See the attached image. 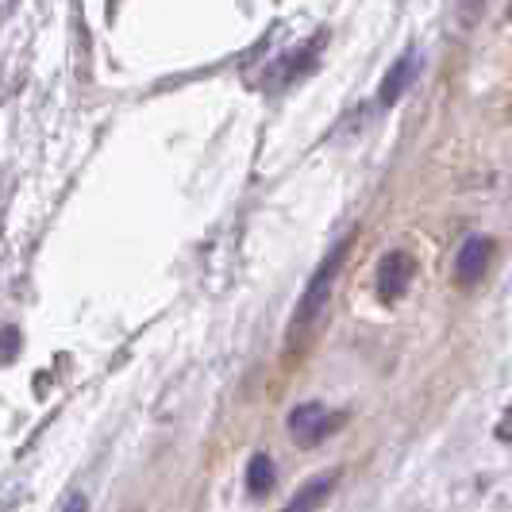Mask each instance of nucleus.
Segmentation results:
<instances>
[{
  "mask_svg": "<svg viewBox=\"0 0 512 512\" xmlns=\"http://www.w3.org/2000/svg\"><path fill=\"white\" fill-rule=\"evenodd\" d=\"M62 512H89V497L85 493H70V501L62 505Z\"/></svg>",
  "mask_w": 512,
  "mask_h": 512,
  "instance_id": "9b49d317",
  "label": "nucleus"
},
{
  "mask_svg": "<svg viewBox=\"0 0 512 512\" xmlns=\"http://www.w3.org/2000/svg\"><path fill=\"white\" fill-rule=\"evenodd\" d=\"M412 278H416V258L409 251H389L378 262V297L385 305H397L409 293Z\"/></svg>",
  "mask_w": 512,
  "mask_h": 512,
  "instance_id": "7ed1b4c3",
  "label": "nucleus"
},
{
  "mask_svg": "<svg viewBox=\"0 0 512 512\" xmlns=\"http://www.w3.org/2000/svg\"><path fill=\"white\" fill-rule=\"evenodd\" d=\"M328 43V35H316V39H308V43H301L293 54H285L282 66L274 70V85H289V81H297L301 74H308L312 66H316V54H320V47Z\"/></svg>",
  "mask_w": 512,
  "mask_h": 512,
  "instance_id": "423d86ee",
  "label": "nucleus"
},
{
  "mask_svg": "<svg viewBox=\"0 0 512 512\" xmlns=\"http://www.w3.org/2000/svg\"><path fill=\"white\" fill-rule=\"evenodd\" d=\"M489 258H493V239L489 235H470L459 247V258H455V278L462 285L478 282L489 270Z\"/></svg>",
  "mask_w": 512,
  "mask_h": 512,
  "instance_id": "39448f33",
  "label": "nucleus"
},
{
  "mask_svg": "<svg viewBox=\"0 0 512 512\" xmlns=\"http://www.w3.org/2000/svg\"><path fill=\"white\" fill-rule=\"evenodd\" d=\"M20 355V328H0V366Z\"/></svg>",
  "mask_w": 512,
  "mask_h": 512,
  "instance_id": "1a4fd4ad",
  "label": "nucleus"
},
{
  "mask_svg": "<svg viewBox=\"0 0 512 512\" xmlns=\"http://www.w3.org/2000/svg\"><path fill=\"white\" fill-rule=\"evenodd\" d=\"M416 70H420V54L412 51V47L405 54H397V62L385 70L382 85H378V104H382V108H393V104L401 101V97L409 93V85L416 81Z\"/></svg>",
  "mask_w": 512,
  "mask_h": 512,
  "instance_id": "20e7f679",
  "label": "nucleus"
},
{
  "mask_svg": "<svg viewBox=\"0 0 512 512\" xmlns=\"http://www.w3.org/2000/svg\"><path fill=\"white\" fill-rule=\"evenodd\" d=\"M497 439H501V443H512V405L501 412V420H497Z\"/></svg>",
  "mask_w": 512,
  "mask_h": 512,
  "instance_id": "9d476101",
  "label": "nucleus"
},
{
  "mask_svg": "<svg viewBox=\"0 0 512 512\" xmlns=\"http://www.w3.org/2000/svg\"><path fill=\"white\" fill-rule=\"evenodd\" d=\"M509 20H512V8H509Z\"/></svg>",
  "mask_w": 512,
  "mask_h": 512,
  "instance_id": "f8f14e48",
  "label": "nucleus"
},
{
  "mask_svg": "<svg viewBox=\"0 0 512 512\" xmlns=\"http://www.w3.org/2000/svg\"><path fill=\"white\" fill-rule=\"evenodd\" d=\"M347 251H351V235H347V239H339L332 251L320 258V266L312 270L305 293H301V301H297V308H293V320H289V339H301V335L316 324V316L324 312L328 297H332L335 278H339V270H343V262H347Z\"/></svg>",
  "mask_w": 512,
  "mask_h": 512,
  "instance_id": "f257e3e1",
  "label": "nucleus"
},
{
  "mask_svg": "<svg viewBox=\"0 0 512 512\" xmlns=\"http://www.w3.org/2000/svg\"><path fill=\"white\" fill-rule=\"evenodd\" d=\"M335 482H339V474H316V478H308L305 486L297 489L293 497H289V505H285L282 512H316L324 501H328V493L335 489Z\"/></svg>",
  "mask_w": 512,
  "mask_h": 512,
  "instance_id": "0eeeda50",
  "label": "nucleus"
},
{
  "mask_svg": "<svg viewBox=\"0 0 512 512\" xmlns=\"http://www.w3.org/2000/svg\"><path fill=\"white\" fill-rule=\"evenodd\" d=\"M343 424V412H332L324 401H305L289 412V436L297 447H316Z\"/></svg>",
  "mask_w": 512,
  "mask_h": 512,
  "instance_id": "f03ea898",
  "label": "nucleus"
},
{
  "mask_svg": "<svg viewBox=\"0 0 512 512\" xmlns=\"http://www.w3.org/2000/svg\"><path fill=\"white\" fill-rule=\"evenodd\" d=\"M274 482H278V474H274V462H270V455H251V462H247V493L251 497H266L270 489H274Z\"/></svg>",
  "mask_w": 512,
  "mask_h": 512,
  "instance_id": "6e6552de",
  "label": "nucleus"
}]
</instances>
